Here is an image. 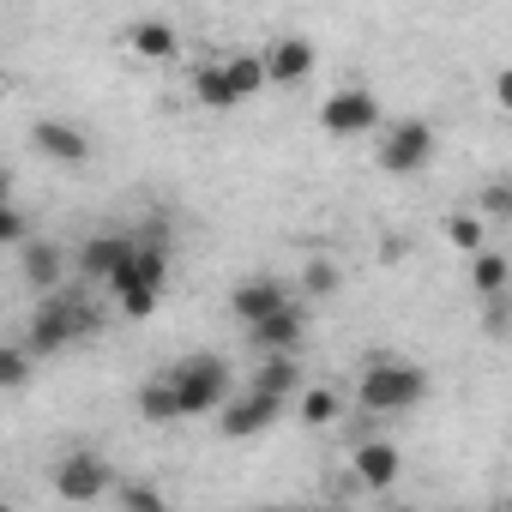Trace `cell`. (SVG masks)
<instances>
[{
    "label": "cell",
    "instance_id": "1",
    "mask_svg": "<svg viewBox=\"0 0 512 512\" xmlns=\"http://www.w3.org/2000/svg\"><path fill=\"white\" fill-rule=\"evenodd\" d=\"M428 398V374L404 356H368L362 362V380H356V404L368 416H404Z\"/></svg>",
    "mask_w": 512,
    "mask_h": 512
},
{
    "label": "cell",
    "instance_id": "2",
    "mask_svg": "<svg viewBox=\"0 0 512 512\" xmlns=\"http://www.w3.org/2000/svg\"><path fill=\"white\" fill-rule=\"evenodd\" d=\"M91 332H103V314L91 308V302H79V296H43L37 302V314H31V332H25V344L37 350V356H61V350H73L79 338H91Z\"/></svg>",
    "mask_w": 512,
    "mask_h": 512
},
{
    "label": "cell",
    "instance_id": "3",
    "mask_svg": "<svg viewBox=\"0 0 512 512\" xmlns=\"http://www.w3.org/2000/svg\"><path fill=\"white\" fill-rule=\"evenodd\" d=\"M169 380H175V392H181V416H211V410H223L229 392H235V374H229V362H223L217 350L181 356V362L169 368Z\"/></svg>",
    "mask_w": 512,
    "mask_h": 512
},
{
    "label": "cell",
    "instance_id": "4",
    "mask_svg": "<svg viewBox=\"0 0 512 512\" xmlns=\"http://www.w3.org/2000/svg\"><path fill=\"white\" fill-rule=\"evenodd\" d=\"M440 157V133L428 127V121H392L386 133H380V151H374V163L386 169V175H398V181H410V175H422L428 163Z\"/></svg>",
    "mask_w": 512,
    "mask_h": 512
},
{
    "label": "cell",
    "instance_id": "5",
    "mask_svg": "<svg viewBox=\"0 0 512 512\" xmlns=\"http://www.w3.org/2000/svg\"><path fill=\"white\" fill-rule=\"evenodd\" d=\"M115 494V464L103 458V452H67L61 464H55V500H67V506H97V500H109Z\"/></svg>",
    "mask_w": 512,
    "mask_h": 512
},
{
    "label": "cell",
    "instance_id": "6",
    "mask_svg": "<svg viewBox=\"0 0 512 512\" xmlns=\"http://www.w3.org/2000/svg\"><path fill=\"white\" fill-rule=\"evenodd\" d=\"M284 410H290V398H284V392L247 386L241 398H229V404H223V416H217V434H223V440H253V434H266V428H272Z\"/></svg>",
    "mask_w": 512,
    "mask_h": 512
},
{
    "label": "cell",
    "instance_id": "7",
    "mask_svg": "<svg viewBox=\"0 0 512 512\" xmlns=\"http://www.w3.org/2000/svg\"><path fill=\"white\" fill-rule=\"evenodd\" d=\"M380 121H386V109H380V97L362 91V85H344V91H332V97L320 103V127H326L332 139H362V133H374Z\"/></svg>",
    "mask_w": 512,
    "mask_h": 512
},
{
    "label": "cell",
    "instance_id": "8",
    "mask_svg": "<svg viewBox=\"0 0 512 512\" xmlns=\"http://www.w3.org/2000/svg\"><path fill=\"white\" fill-rule=\"evenodd\" d=\"M284 302H290V290H284L272 272H253V278H241V284L229 290V314H235V320H247V326H260V320H266V314H278Z\"/></svg>",
    "mask_w": 512,
    "mask_h": 512
},
{
    "label": "cell",
    "instance_id": "9",
    "mask_svg": "<svg viewBox=\"0 0 512 512\" xmlns=\"http://www.w3.org/2000/svg\"><path fill=\"white\" fill-rule=\"evenodd\" d=\"M133 247H139V235H91L85 247H79V278H91V284H109L127 260H133Z\"/></svg>",
    "mask_w": 512,
    "mask_h": 512
},
{
    "label": "cell",
    "instance_id": "10",
    "mask_svg": "<svg viewBox=\"0 0 512 512\" xmlns=\"http://www.w3.org/2000/svg\"><path fill=\"white\" fill-rule=\"evenodd\" d=\"M314 67H320V55H314V43L296 37V31H284V37L266 49V73H272V85H308Z\"/></svg>",
    "mask_w": 512,
    "mask_h": 512
},
{
    "label": "cell",
    "instance_id": "11",
    "mask_svg": "<svg viewBox=\"0 0 512 512\" xmlns=\"http://www.w3.org/2000/svg\"><path fill=\"white\" fill-rule=\"evenodd\" d=\"M31 145H37L49 163H67V169L91 163V139H85V127H73V121H55V115L31 127Z\"/></svg>",
    "mask_w": 512,
    "mask_h": 512
},
{
    "label": "cell",
    "instance_id": "12",
    "mask_svg": "<svg viewBox=\"0 0 512 512\" xmlns=\"http://www.w3.org/2000/svg\"><path fill=\"white\" fill-rule=\"evenodd\" d=\"M133 284H157V290L169 284V247H163V235H151V241L139 235L133 260H127V266L109 278V290H115V296H121V290H133Z\"/></svg>",
    "mask_w": 512,
    "mask_h": 512
},
{
    "label": "cell",
    "instance_id": "13",
    "mask_svg": "<svg viewBox=\"0 0 512 512\" xmlns=\"http://www.w3.org/2000/svg\"><path fill=\"white\" fill-rule=\"evenodd\" d=\"M350 470H356V482H362V488L386 494V488L398 482V470H404V452H398L392 440H362V446H356V458H350Z\"/></svg>",
    "mask_w": 512,
    "mask_h": 512
},
{
    "label": "cell",
    "instance_id": "14",
    "mask_svg": "<svg viewBox=\"0 0 512 512\" xmlns=\"http://www.w3.org/2000/svg\"><path fill=\"white\" fill-rule=\"evenodd\" d=\"M19 272H25V284L37 290V296H49L61 278H67V253L55 247V241H43V235H31L25 247H19Z\"/></svg>",
    "mask_w": 512,
    "mask_h": 512
},
{
    "label": "cell",
    "instance_id": "15",
    "mask_svg": "<svg viewBox=\"0 0 512 512\" xmlns=\"http://www.w3.org/2000/svg\"><path fill=\"white\" fill-rule=\"evenodd\" d=\"M187 91H193V103H199V109H211V115L241 109V91H235V79H229V67H223V61H199V67L187 73Z\"/></svg>",
    "mask_w": 512,
    "mask_h": 512
},
{
    "label": "cell",
    "instance_id": "16",
    "mask_svg": "<svg viewBox=\"0 0 512 512\" xmlns=\"http://www.w3.org/2000/svg\"><path fill=\"white\" fill-rule=\"evenodd\" d=\"M253 332V344H260L266 356L272 350H290V356H302V338H308V320H302V308L296 302H284L278 314H266L260 326H247Z\"/></svg>",
    "mask_w": 512,
    "mask_h": 512
},
{
    "label": "cell",
    "instance_id": "17",
    "mask_svg": "<svg viewBox=\"0 0 512 512\" xmlns=\"http://www.w3.org/2000/svg\"><path fill=\"white\" fill-rule=\"evenodd\" d=\"M127 49H133L139 61H175L181 37H175L169 19H133V25H127Z\"/></svg>",
    "mask_w": 512,
    "mask_h": 512
},
{
    "label": "cell",
    "instance_id": "18",
    "mask_svg": "<svg viewBox=\"0 0 512 512\" xmlns=\"http://www.w3.org/2000/svg\"><path fill=\"white\" fill-rule=\"evenodd\" d=\"M506 284H512V260H506V253H494V247L470 253V290H476L482 302H500Z\"/></svg>",
    "mask_w": 512,
    "mask_h": 512
},
{
    "label": "cell",
    "instance_id": "19",
    "mask_svg": "<svg viewBox=\"0 0 512 512\" xmlns=\"http://www.w3.org/2000/svg\"><path fill=\"white\" fill-rule=\"evenodd\" d=\"M139 416H145V422H157V428L181 422V392H175V380H169V374H157V380H145V386H139Z\"/></svg>",
    "mask_w": 512,
    "mask_h": 512
},
{
    "label": "cell",
    "instance_id": "20",
    "mask_svg": "<svg viewBox=\"0 0 512 512\" xmlns=\"http://www.w3.org/2000/svg\"><path fill=\"white\" fill-rule=\"evenodd\" d=\"M296 416H302V428H332V422L344 416L338 386H302V392H296Z\"/></svg>",
    "mask_w": 512,
    "mask_h": 512
},
{
    "label": "cell",
    "instance_id": "21",
    "mask_svg": "<svg viewBox=\"0 0 512 512\" xmlns=\"http://www.w3.org/2000/svg\"><path fill=\"white\" fill-rule=\"evenodd\" d=\"M253 386H266V392H284V398H296V392H302V368H296V356H290V350H272V356H266V368L253 374Z\"/></svg>",
    "mask_w": 512,
    "mask_h": 512
},
{
    "label": "cell",
    "instance_id": "22",
    "mask_svg": "<svg viewBox=\"0 0 512 512\" xmlns=\"http://www.w3.org/2000/svg\"><path fill=\"white\" fill-rule=\"evenodd\" d=\"M223 67H229V79H235L241 103H247V97H260V91L272 85V73H266V55H229Z\"/></svg>",
    "mask_w": 512,
    "mask_h": 512
},
{
    "label": "cell",
    "instance_id": "23",
    "mask_svg": "<svg viewBox=\"0 0 512 512\" xmlns=\"http://www.w3.org/2000/svg\"><path fill=\"white\" fill-rule=\"evenodd\" d=\"M482 229H488V217L482 211H446V241L458 247V253H482L488 241H482Z\"/></svg>",
    "mask_w": 512,
    "mask_h": 512
},
{
    "label": "cell",
    "instance_id": "24",
    "mask_svg": "<svg viewBox=\"0 0 512 512\" xmlns=\"http://www.w3.org/2000/svg\"><path fill=\"white\" fill-rule=\"evenodd\" d=\"M115 506H127V512H163L169 500H163V488H151V482H115V494H109Z\"/></svg>",
    "mask_w": 512,
    "mask_h": 512
},
{
    "label": "cell",
    "instance_id": "25",
    "mask_svg": "<svg viewBox=\"0 0 512 512\" xmlns=\"http://www.w3.org/2000/svg\"><path fill=\"white\" fill-rule=\"evenodd\" d=\"M31 344H7V350H0V386H7V392H19L25 380H31Z\"/></svg>",
    "mask_w": 512,
    "mask_h": 512
},
{
    "label": "cell",
    "instance_id": "26",
    "mask_svg": "<svg viewBox=\"0 0 512 512\" xmlns=\"http://www.w3.org/2000/svg\"><path fill=\"white\" fill-rule=\"evenodd\" d=\"M115 302H121V314H127V320H151V314H157V302H163V290H157V284H133V290H121Z\"/></svg>",
    "mask_w": 512,
    "mask_h": 512
},
{
    "label": "cell",
    "instance_id": "27",
    "mask_svg": "<svg viewBox=\"0 0 512 512\" xmlns=\"http://www.w3.org/2000/svg\"><path fill=\"white\" fill-rule=\"evenodd\" d=\"M476 211H482L488 223H512V181H488L482 199H476Z\"/></svg>",
    "mask_w": 512,
    "mask_h": 512
},
{
    "label": "cell",
    "instance_id": "28",
    "mask_svg": "<svg viewBox=\"0 0 512 512\" xmlns=\"http://www.w3.org/2000/svg\"><path fill=\"white\" fill-rule=\"evenodd\" d=\"M0 241H7V247H25L31 241V217L19 205H0Z\"/></svg>",
    "mask_w": 512,
    "mask_h": 512
},
{
    "label": "cell",
    "instance_id": "29",
    "mask_svg": "<svg viewBox=\"0 0 512 512\" xmlns=\"http://www.w3.org/2000/svg\"><path fill=\"white\" fill-rule=\"evenodd\" d=\"M302 284H308V296H332V290H338L344 278H338V266H332V260H308Z\"/></svg>",
    "mask_w": 512,
    "mask_h": 512
},
{
    "label": "cell",
    "instance_id": "30",
    "mask_svg": "<svg viewBox=\"0 0 512 512\" xmlns=\"http://www.w3.org/2000/svg\"><path fill=\"white\" fill-rule=\"evenodd\" d=\"M494 103L512 115V67H500V73H494Z\"/></svg>",
    "mask_w": 512,
    "mask_h": 512
}]
</instances>
